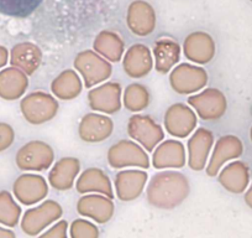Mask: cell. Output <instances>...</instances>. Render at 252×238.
I'll list each match as a JSON object with an SVG mask.
<instances>
[{"label":"cell","mask_w":252,"mask_h":238,"mask_svg":"<svg viewBox=\"0 0 252 238\" xmlns=\"http://www.w3.org/2000/svg\"><path fill=\"white\" fill-rule=\"evenodd\" d=\"M20 212V207L14 202L10 194L6 191L0 193V223L14 227L18 223Z\"/></svg>","instance_id":"obj_5"},{"label":"cell","mask_w":252,"mask_h":238,"mask_svg":"<svg viewBox=\"0 0 252 238\" xmlns=\"http://www.w3.org/2000/svg\"><path fill=\"white\" fill-rule=\"evenodd\" d=\"M66 228H67V223L64 221L58 223L57 226L51 228L48 232H46L45 235L41 236L40 238H67L66 237Z\"/></svg>","instance_id":"obj_7"},{"label":"cell","mask_w":252,"mask_h":238,"mask_svg":"<svg viewBox=\"0 0 252 238\" xmlns=\"http://www.w3.org/2000/svg\"><path fill=\"white\" fill-rule=\"evenodd\" d=\"M61 216L60 206L53 202H47L33 210H29L25 213L21 222V227L25 233L35 236L45 228L48 223L55 221Z\"/></svg>","instance_id":"obj_1"},{"label":"cell","mask_w":252,"mask_h":238,"mask_svg":"<svg viewBox=\"0 0 252 238\" xmlns=\"http://www.w3.org/2000/svg\"><path fill=\"white\" fill-rule=\"evenodd\" d=\"M154 11H152V9L147 4L139 1V3H134L130 6L129 20L130 25L132 28H152V25H154Z\"/></svg>","instance_id":"obj_4"},{"label":"cell","mask_w":252,"mask_h":238,"mask_svg":"<svg viewBox=\"0 0 252 238\" xmlns=\"http://www.w3.org/2000/svg\"><path fill=\"white\" fill-rule=\"evenodd\" d=\"M71 236L72 238H98V230L92 223L79 220L72 225Z\"/></svg>","instance_id":"obj_6"},{"label":"cell","mask_w":252,"mask_h":238,"mask_svg":"<svg viewBox=\"0 0 252 238\" xmlns=\"http://www.w3.org/2000/svg\"><path fill=\"white\" fill-rule=\"evenodd\" d=\"M11 143L10 127L5 124H0V152L9 147Z\"/></svg>","instance_id":"obj_8"},{"label":"cell","mask_w":252,"mask_h":238,"mask_svg":"<svg viewBox=\"0 0 252 238\" xmlns=\"http://www.w3.org/2000/svg\"><path fill=\"white\" fill-rule=\"evenodd\" d=\"M0 238H15V233L10 230L0 227Z\"/></svg>","instance_id":"obj_9"},{"label":"cell","mask_w":252,"mask_h":238,"mask_svg":"<svg viewBox=\"0 0 252 238\" xmlns=\"http://www.w3.org/2000/svg\"><path fill=\"white\" fill-rule=\"evenodd\" d=\"M43 0H0V14L13 18H28Z\"/></svg>","instance_id":"obj_2"},{"label":"cell","mask_w":252,"mask_h":238,"mask_svg":"<svg viewBox=\"0 0 252 238\" xmlns=\"http://www.w3.org/2000/svg\"><path fill=\"white\" fill-rule=\"evenodd\" d=\"M5 57H6L5 48L0 47V66L5 64Z\"/></svg>","instance_id":"obj_10"},{"label":"cell","mask_w":252,"mask_h":238,"mask_svg":"<svg viewBox=\"0 0 252 238\" xmlns=\"http://www.w3.org/2000/svg\"><path fill=\"white\" fill-rule=\"evenodd\" d=\"M79 212L91 216L98 222H105L110 218L111 212H113V206L110 202L101 198H88L81 201Z\"/></svg>","instance_id":"obj_3"}]
</instances>
